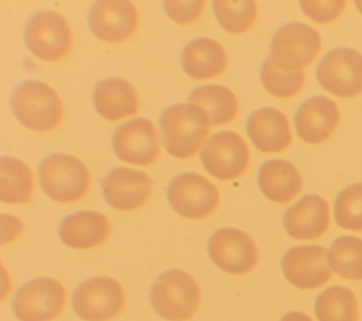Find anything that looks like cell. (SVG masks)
Wrapping results in <instances>:
<instances>
[{"instance_id":"31","label":"cell","mask_w":362,"mask_h":321,"mask_svg":"<svg viewBox=\"0 0 362 321\" xmlns=\"http://www.w3.org/2000/svg\"><path fill=\"white\" fill-rule=\"evenodd\" d=\"M163 6L165 10V14L180 25H188L197 21L205 10V1L202 0H189V1L167 0L163 3Z\"/></svg>"},{"instance_id":"8","label":"cell","mask_w":362,"mask_h":321,"mask_svg":"<svg viewBox=\"0 0 362 321\" xmlns=\"http://www.w3.org/2000/svg\"><path fill=\"white\" fill-rule=\"evenodd\" d=\"M66 294L61 281L35 277L24 283L11 300V310L20 321H51L65 307Z\"/></svg>"},{"instance_id":"21","label":"cell","mask_w":362,"mask_h":321,"mask_svg":"<svg viewBox=\"0 0 362 321\" xmlns=\"http://www.w3.org/2000/svg\"><path fill=\"white\" fill-rule=\"evenodd\" d=\"M92 103L98 115L110 122L133 116L139 110L136 88L120 76L98 81L92 91Z\"/></svg>"},{"instance_id":"29","label":"cell","mask_w":362,"mask_h":321,"mask_svg":"<svg viewBox=\"0 0 362 321\" xmlns=\"http://www.w3.org/2000/svg\"><path fill=\"white\" fill-rule=\"evenodd\" d=\"M260 82L263 88L276 98H291L304 85L303 71H284L279 68L270 57H266L260 68Z\"/></svg>"},{"instance_id":"1","label":"cell","mask_w":362,"mask_h":321,"mask_svg":"<svg viewBox=\"0 0 362 321\" xmlns=\"http://www.w3.org/2000/svg\"><path fill=\"white\" fill-rule=\"evenodd\" d=\"M161 143L175 158L192 157L209 133V120L204 109L192 103H174L158 119Z\"/></svg>"},{"instance_id":"27","label":"cell","mask_w":362,"mask_h":321,"mask_svg":"<svg viewBox=\"0 0 362 321\" xmlns=\"http://www.w3.org/2000/svg\"><path fill=\"white\" fill-rule=\"evenodd\" d=\"M328 262L341 277L362 280V239L356 236L337 238L328 250Z\"/></svg>"},{"instance_id":"20","label":"cell","mask_w":362,"mask_h":321,"mask_svg":"<svg viewBox=\"0 0 362 321\" xmlns=\"http://www.w3.org/2000/svg\"><path fill=\"white\" fill-rule=\"evenodd\" d=\"M246 133L262 153H280L291 143L287 116L276 107H260L246 119Z\"/></svg>"},{"instance_id":"6","label":"cell","mask_w":362,"mask_h":321,"mask_svg":"<svg viewBox=\"0 0 362 321\" xmlns=\"http://www.w3.org/2000/svg\"><path fill=\"white\" fill-rule=\"evenodd\" d=\"M126 303L120 283L107 276L83 280L72 293L74 313L83 321H110Z\"/></svg>"},{"instance_id":"23","label":"cell","mask_w":362,"mask_h":321,"mask_svg":"<svg viewBox=\"0 0 362 321\" xmlns=\"http://www.w3.org/2000/svg\"><path fill=\"white\" fill-rule=\"evenodd\" d=\"M256 180L260 192L267 199L277 204L291 201L303 187V180L297 167L281 158L264 161L257 171Z\"/></svg>"},{"instance_id":"33","label":"cell","mask_w":362,"mask_h":321,"mask_svg":"<svg viewBox=\"0 0 362 321\" xmlns=\"http://www.w3.org/2000/svg\"><path fill=\"white\" fill-rule=\"evenodd\" d=\"M280 321H313L308 315L298 313V311H290L281 317Z\"/></svg>"},{"instance_id":"5","label":"cell","mask_w":362,"mask_h":321,"mask_svg":"<svg viewBox=\"0 0 362 321\" xmlns=\"http://www.w3.org/2000/svg\"><path fill=\"white\" fill-rule=\"evenodd\" d=\"M23 37L27 48L45 62L64 59L74 42L68 21L54 10H40L31 14L24 24Z\"/></svg>"},{"instance_id":"12","label":"cell","mask_w":362,"mask_h":321,"mask_svg":"<svg viewBox=\"0 0 362 321\" xmlns=\"http://www.w3.org/2000/svg\"><path fill=\"white\" fill-rule=\"evenodd\" d=\"M212 263L229 274H246L259 260V250L249 233L236 228H221L208 240Z\"/></svg>"},{"instance_id":"22","label":"cell","mask_w":362,"mask_h":321,"mask_svg":"<svg viewBox=\"0 0 362 321\" xmlns=\"http://www.w3.org/2000/svg\"><path fill=\"white\" fill-rule=\"evenodd\" d=\"M182 71L192 79L216 78L228 66V55L223 47L208 37L188 41L180 54Z\"/></svg>"},{"instance_id":"4","label":"cell","mask_w":362,"mask_h":321,"mask_svg":"<svg viewBox=\"0 0 362 321\" xmlns=\"http://www.w3.org/2000/svg\"><path fill=\"white\" fill-rule=\"evenodd\" d=\"M201 300L195 279L184 270L170 269L158 274L150 288L153 310L167 321L189 320Z\"/></svg>"},{"instance_id":"16","label":"cell","mask_w":362,"mask_h":321,"mask_svg":"<svg viewBox=\"0 0 362 321\" xmlns=\"http://www.w3.org/2000/svg\"><path fill=\"white\" fill-rule=\"evenodd\" d=\"M281 270L290 284L303 290L317 288L332 276L328 252L318 245L290 247L281 259Z\"/></svg>"},{"instance_id":"18","label":"cell","mask_w":362,"mask_h":321,"mask_svg":"<svg viewBox=\"0 0 362 321\" xmlns=\"http://www.w3.org/2000/svg\"><path fill=\"white\" fill-rule=\"evenodd\" d=\"M329 225V209L324 198L315 194L301 197L283 214L286 232L297 240L320 238Z\"/></svg>"},{"instance_id":"17","label":"cell","mask_w":362,"mask_h":321,"mask_svg":"<svg viewBox=\"0 0 362 321\" xmlns=\"http://www.w3.org/2000/svg\"><path fill=\"white\" fill-rule=\"evenodd\" d=\"M339 123V110L334 100L317 95L305 99L294 113L297 136L310 144L329 139Z\"/></svg>"},{"instance_id":"19","label":"cell","mask_w":362,"mask_h":321,"mask_svg":"<svg viewBox=\"0 0 362 321\" xmlns=\"http://www.w3.org/2000/svg\"><path fill=\"white\" fill-rule=\"evenodd\" d=\"M110 222L106 215L82 209L66 215L58 226V236L64 245L72 249H92L107 240Z\"/></svg>"},{"instance_id":"9","label":"cell","mask_w":362,"mask_h":321,"mask_svg":"<svg viewBox=\"0 0 362 321\" xmlns=\"http://www.w3.org/2000/svg\"><path fill=\"white\" fill-rule=\"evenodd\" d=\"M170 206L182 218L204 219L219 204L216 187L198 173H181L175 175L165 191Z\"/></svg>"},{"instance_id":"28","label":"cell","mask_w":362,"mask_h":321,"mask_svg":"<svg viewBox=\"0 0 362 321\" xmlns=\"http://www.w3.org/2000/svg\"><path fill=\"white\" fill-rule=\"evenodd\" d=\"M212 10L219 25L232 34L247 31L257 16V7L253 0H216L212 3Z\"/></svg>"},{"instance_id":"7","label":"cell","mask_w":362,"mask_h":321,"mask_svg":"<svg viewBox=\"0 0 362 321\" xmlns=\"http://www.w3.org/2000/svg\"><path fill=\"white\" fill-rule=\"evenodd\" d=\"M321 49V37L313 27L291 21L281 25L270 41V59L284 71H303Z\"/></svg>"},{"instance_id":"25","label":"cell","mask_w":362,"mask_h":321,"mask_svg":"<svg viewBox=\"0 0 362 321\" xmlns=\"http://www.w3.org/2000/svg\"><path fill=\"white\" fill-rule=\"evenodd\" d=\"M34 192V175L23 160L0 157V199L4 204H27Z\"/></svg>"},{"instance_id":"2","label":"cell","mask_w":362,"mask_h":321,"mask_svg":"<svg viewBox=\"0 0 362 321\" xmlns=\"http://www.w3.org/2000/svg\"><path fill=\"white\" fill-rule=\"evenodd\" d=\"M14 117L33 132H49L64 119V103L59 95L45 82L27 79L10 95Z\"/></svg>"},{"instance_id":"30","label":"cell","mask_w":362,"mask_h":321,"mask_svg":"<svg viewBox=\"0 0 362 321\" xmlns=\"http://www.w3.org/2000/svg\"><path fill=\"white\" fill-rule=\"evenodd\" d=\"M334 218L342 229L362 230V182L351 184L337 195Z\"/></svg>"},{"instance_id":"15","label":"cell","mask_w":362,"mask_h":321,"mask_svg":"<svg viewBox=\"0 0 362 321\" xmlns=\"http://www.w3.org/2000/svg\"><path fill=\"white\" fill-rule=\"evenodd\" d=\"M106 204L116 211H134L151 195L153 180L140 170L113 167L100 180Z\"/></svg>"},{"instance_id":"11","label":"cell","mask_w":362,"mask_h":321,"mask_svg":"<svg viewBox=\"0 0 362 321\" xmlns=\"http://www.w3.org/2000/svg\"><path fill=\"white\" fill-rule=\"evenodd\" d=\"M318 83L339 98H354L362 92V54L341 47L327 52L315 68Z\"/></svg>"},{"instance_id":"34","label":"cell","mask_w":362,"mask_h":321,"mask_svg":"<svg viewBox=\"0 0 362 321\" xmlns=\"http://www.w3.org/2000/svg\"><path fill=\"white\" fill-rule=\"evenodd\" d=\"M355 6H356V8L362 13V1H359V0H358V1H355Z\"/></svg>"},{"instance_id":"13","label":"cell","mask_w":362,"mask_h":321,"mask_svg":"<svg viewBox=\"0 0 362 321\" xmlns=\"http://www.w3.org/2000/svg\"><path fill=\"white\" fill-rule=\"evenodd\" d=\"M112 148L120 161L134 165H150L160 156L158 133L151 120L134 117L115 129Z\"/></svg>"},{"instance_id":"14","label":"cell","mask_w":362,"mask_h":321,"mask_svg":"<svg viewBox=\"0 0 362 321\" xmlns=\"http://www.w3.org/2000/svg\"><path fill=\"white\" fill-rule=\"evenodd\" d=\"M88 24L96 38L117 44L134 34L139 13L127 0H99L93 1L88 10Z\"/></svg>"},{"instance_id":"32","label":"cell","mask_w":362,"mask_h":321,"mask_svg":"<svg viewBox=\"0 0 362 321\" xmlns=\"http://www.w3.org/2000/svg\"><path fill=\"white\" fill-rule=\"evenodd\" d=\"M346 3L339 0V1H308L303 0L300 1L301 11L311 20L317 23H329L334 21L341 16L344 11Z\"/></svg>"},{"instance_id":"26","label":"cell","mask_w":362,"mask_h":321,"mask_svg":"<svg viewBox=\"0 0 362 321\" xmlns=\"http://www.w3.org/2000/svg\"><path fill=\"white\" fill-rule=\"evenodd\" d=\"M318 321H358L355 294L344 286H332L318 294L314 303Z\"/></svg>"},{"instance_id":"24","label":"cell","mask_w":362,"mask_h":321,"mask_svg":"<svg viewBox=\"0 0 362 321\" xmlns=\"http://www.w3.org/2000/svg\"><path fill=\"white\" fill-rule=\"evenodd\" d=\"M188 103L204 109L209 124L212 126L230 123L239 110V102L235 93L226 86L218 83L199 85L194 88L188 95Z\"/></svg>"},{"instance_id":"3","label":"cell","mask_w":362,"mask_h":321,"mask_svg":"<svg viewBox=\"0 0 362 321\" xmlns=\"http://www.w3.org/2000/svg\"><path fill=\"white\" fill-rule=\"evenodd\" d=\"M90 173L83 161L72 154L54 153L38 164V182L42 192L62 204L82 199L90 187Z\"/></svg>"},{"instance_id":"10","label":"cell","mask_w":362,"mask_h":321,"mask_svg":"<svg viewBox=\"0 0 362 321\" xmlns=\"http://www.w3.org/2000/svg\"><path fill=\"white\" fill-rule=\"evenodd\" d=\"M202 167L218 180H235L240 177L250 161L249 147L245 140L232 130L214 133L199 151Z\"/></svg>"}]
</instances>
